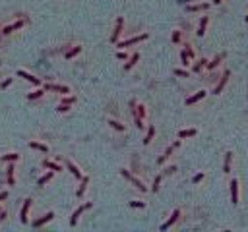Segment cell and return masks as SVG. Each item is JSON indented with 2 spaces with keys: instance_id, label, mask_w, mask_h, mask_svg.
<instances>
[{
  "instance_id": "1",
  "label": "cell",
  "mask_w": 248,
  "mask_h": 232,
  "mask_svg": "<svg viewBox=\"0 0 248 232\" xmlns=\"http://www.w3.org/2000/svg\"><path fill=\"white\" fill-rule=\"evenodd\" d=\"M120 172H122V176H124V178H128L130 182H132V184H134V186H136V188H138L140 192H145V190H148V188L143 186V182H142V180H138L136 176H132V174H130L128 170H120Z\"/></svg>"
},
{
  "instance_id": "2",
  "label": "cell",
  "mask_w": 248,
  "mask_h": 232,
  "mask_svg": "<svg viewBox=\"0 0 248 232\" xmlns=\"http://www.w3.org/2000/svg\"><path fill=\"white\" fill-rule=\"evenodd\" d=\"M87 209H91V203H83V205H79V207L76 209V211H74V215L70 217V224H72V226H74V224L78 222V219H79V215H82L83 211H87Z\"/></svg>"
},
{
  "instance_id": "3",
  "label": "cell",
  "mask_w": 248,
  "mask_h": 232,
  "mask_svg": "<svg viewBox=\"0 0 248 232\" xmlns=\"http://www.w3.org/2000/svg\"><path fill=\"white\" fill-rule=\"evenodd\" d=\"M145 39H148V33H142V35H138V37H132V39H126V41L118 43V47H120V48H124V47L136 45V43H140V41H145Z\"/></svg>"
},
{
  "instance_id": "4",
  "label": "cell",
  "mask_w": 248,
  "mask_h": 232,
  "mask_svg": "<svg viewBox=\"0 0 248 232\" xmlns=\"http://www.w3.org/2000/svg\"><path fill=\"white\" fill-rule=\"evenodd\" d=\"M178 145H180V139H178V141H174V143L171 145V147H169V149H167V151H165V153H163L161 157H159V159H157V163H159V164H163V163L167 161V159H169V157H171V153H173V151H174V149H177V147H178Z\"/></svg>"
},
{
  "instance_id": "5",
  "label": "cell",
  "mask_w": 248,
  "mask_h": 232,
  "mask_svg": "<svg viewBox=\"0 0 248 232\" xmlns=\"http://www.w3.org/2000/svg\"><path fill=\"white\" fill-rule=\"evenodd\" d=\"M122 23H124V19H122V18L116 19V27H114L113 37H111V41H113V43H118V37H120V33H122Z\"/></svg>"
},
{
  "instance_id": "6",
  "label": "cell",
  "mask_w": 248,
  "mask_h": 232,
  "mask_svg": "<svg viewBox=\"0 0 248 232\" xmlns=\"http://www.w3.org/2000/svg\"><path fill=\"white\" fill-rule=\"evenodd\" d=\"M231 201L235 203H238V182H237V178L235 180H231Z\"/></svg>"
},
{
  "instance_id": "7",
  "label": "cell",
  "mask_w": 248,
  "mask_h": 232,
  "mask_svg": "<svg viewBox=\"0 0 248 232\" xmlns=\"http://www.w3.org/2000/svg\"><path fill=\"white\" fill-rule=\"evenodd\" d=\"M178 217H180V211H178V209H174V211H173V215H171V219L167 221L165 224H161V230H169V228L173 226V224L177 222V219H178Z\"/></svg>"
},
{
  "instance_id": "8",
  "label": "cell",
  "mask_w": 248,
  "mask_h": 232,
  "mask_svg": "<svg viewBox=\"0 0 248 232\" xmlns=\"http://www.w3.org/2000/svg\"><path fill=\"white\" fill-rule=\"evenodd\" d=\"M18 76L19 77H24V79H27L29 83H33V85H41V79L39 77H35V76H31V74H27V72H24V70H19L18 72Z\"/></svg>"
},
{
  "instance_id": "9",
  "label": "cell",
  "mask_w": 248,
  "mask_h": 232,
  "mask_svg": "<svg viewBox=\"0 0 248 232\" xmlns=\"http://www.w3.org/2000/svg\"><path fill=\"white\" fill-rule=\"evenodd\" d=\"M45 89L47 91H56V93H70V89L66 85H54V83H47Z\"/></svg>"
},
{
  "instance_id": "10",
  "label": "cell",
  "mask_w": 248,
  "mask_h": 232,
  "mask_svg": "<svg viewBox=\"0 0 248 232\" xmlns=\"http://www.w3.org/2000/svg\"><path fill=\"white\" fill-rule=\"evenodd\" d=\"M229 76H231V72H225L223 74V77H221V81L215 85V89H213V93L215 95H219V93L223 91V87H225V83H227V79H229Z\"/></svg>"
},
{
  "instance_id": "11",
  "label": "cell",
  "mask_w": 248,
  "mask_h": 232,
  "mask_svg": "<svg viewBox=\"0 0 248 232\" xmlns=\"http://www.w3.org/2000/svg\"><path fill=\"white\" fill-rule=\"evenodd\" d=\"M29 207H31V199H25V203H24V207H21V215H19V219H21V222H27V213H29Z\"/></svg>"
},
{
  "instance_id": "12",
  "label": "cell",
  "mask_w": 248,
  "mask_h": 232,
  "mask_svg": "<svg viewBox=\"0 0 248 232\" xmlns=\"http://www.w3.org/2000/svg\"><path fill=\"white\" fill-rule=\"evenodd\" d=\"M19 27H24V19H18L16 23H12V25H6L2 33H4V35H10L12 31H16V29H19Z\"/></svg>"
},
{
  "instance_id": "13",
  "label": "cell",
  "mask_w": 248,
  "mask_h": 232,
  "mask_svg": "<svg viewBox=\"0 0 248 232\" xmlns=\"http://www.w3.org/2000/svg\"><path fill=\"white\" fill-rule=\"evenodd\" d=\"M53 217H54V213L50 211V213H47L45 217H43V219H39V221H35V222H33V226H35V228H39V226H43V224H45V222H49V221H53Z\"/></svg>"
},
{
  "instance_id": "14",
  "label": "cell",
  "mask_w": 248,
  "mask_h": 232,
  "mask_svg": "<svg viewBox=\"0 0 248 232\" xmlns=\"http://www.w3.org/2000/svg\"><path fill=\"white\" fill-rule=\"evenodd\" d=\"M203 97H206V91H198V93H196V95H192L190 99H186V105L190 106V105H194V103H198V101L203 99Z\"/></svg>"
},
{
  "instance_id": "15",
  "label": "cell",
  "mask_w": 248,
  "mask_h": 232,
  "mask_svg": "<svg viewBox=\"0 0 248 232\" xmlns=\"http://www.w3.org/2000/svg\"><path fill=\"white\" fill-rule=\"evenodd\" d=\"M87 184H89V178H87V176H83V178H82V184H79L78 192H76V195H78V197H82V195H83V192H85Z\"/></svg>"
},
{
  "instance_id": "16",
  "label": "cell",
  "mask_w": 248,
  "mask_h": 232,
  "mask_svg": "<svg viewBox=\"0 0 248 232\" xmlns=\"http://www.w3.org/2000/svg\"><path fill=\"white\" fill-rule=\"evenodd\" d=\"M207 16H203L202 19H200V25H198V35L200 37H203V33H206V27H207Z\"/></svg>"
},
{
  "instance_id": "17",
  "label": "cell",
  "mask_w": 248,
  "mask_h": 232,
  "mask_svg": "<svg viewBox=\"0 0 248 232\" xmlns=\"http://www.w3.org/2000/svg\"><path fill=\"white\" fill-rule=\"evenodd\" d=\"M6 170H8V172H6V178H8V184H10V186H14V184H16V180H14V170H16V168H14V164L10 163V166H8Z\"/></svg>"
},
{
  "instance_id": "18",
  "label": "cell",
  "mask_w": 248,
  "mask_h": 232,
  "mask_svg": "<svg viewBox=\"0 0 248 232\" xmlns=\"http://www.w3.org/2000/svg\"><path fill=\"white\" fill-rule=\"evenodd\" d=\"M231 163H233V153L225 155V164H223V172H231Z\"/></svg>"
},
{
  "instance_id": "19",
  "label": "cell",
  "mask_w": 248,
  "mask_h": 232,
  "mask_svg": "<svg viewBox=\"0 0 248 232\" xmlns=\"http://www.w3.org/2000/svg\"><path fill=\"white\" fill-rule=\"evenodd\" d=\"M207 8H209V4H194V6H188V12H202Z\"/></svg>"
},
{
  "instance_id": "20",
  "label": "cell",
  "mask_w": 248,
  "mask_h": 232,
  "mask_svg": "<svg viewBox=\"0 0 248 232\" xmlns=\"http://www.w3.org/2000/svg\"><path fill=\"white\" fill-rule=\"evenodd\" d=\"M29 147H31V149H39V151H43V153H47V151H49V147H47V145L37 143V141H31V143H29Z\"/></svg>"
},
{
  "instance_id": "21",
  "label": "cell",
  "mask_w": 248,
  "mask_h": 232,
  "mask_svg": "<svg viewBox=\"0 0 248 232\" xmlns=\"http://www.w3.org/2000/svg\"><path fill=\"white\" fill-rule=\"evenodd\" d=\"M138 60H140V54H138V52H134L132 56H130V62L126 64V66H124V70H130V68H132V66H134V64H136Z\"/></svg>"
},
{
  "instance_id": "22",
  "label": "cell",
  "mask_w": 248,
  "mask_h": 232,
  "mask_svg": "<svg viewBox=\"0 0 248 232\" xmlns=\"http://www.w3.org/2000/svg\"><path fill=\"white\" fill-rule=\"evenodd\" d=\"M192 135H196V130H182V132H178V137L180 139H184V137H192Z\"/></svg>"
},
{
  "instance_id": "23",
  "label": "cell",
  "mask_w": 248,
  "mask_h": 232,
  "mask_svg": "<svg viewBox=\"0 0 248 232\" xmlns=\"http://www.w3.org/2000/svg\"><path fill=\"white\" fill-rule=\"evenodd\" d=\"M68 170H70L72 174H74V176H76V178H79V180H82V178H83V176H82V172H79V170H78V166H76V164H72V163H68Z\"/></svg>"
},
{
  "instance_id": "24",
  "label": "cell",
  "mask_w": 248,
  "mask_h": 232,
  "mask_svg": "<svg viewBox=\"0 0 248 232\" xmlns=\"http://www.w3.org/2000/svg\"><path fill=\"white\" fill-rule=\"evenodd\" d=\"M43 166H47V168L54 170V172H60V170H62V168H60V164H56V163H50V161H45V163H43Z\"/></svg>"
},
{
  "instance_id": "25",
  "label": "cell",
  "mask_w": 248,
  "mask_h": 232,
  "mask_svg": "<svg viewBox=\"0 0 248 232\" xmlns=\"http://www.w3.org/2000/svg\"><path fill=\"white\" fill-rule=\"evenodd\" d=\"M153 135H155V128L153 126H149V130H148V135H145V139H143V143L148 145V143H151V139H153Z\"/></svg>"
},
{
  "instance_id": "26",
  "label": "cell",
  "mask_w": 248,
  "mask_h": 232,
  "mask_svg": "<svg viewBox=\"0 0 248 232\" xmlns=\"http://www.w3.org/2000/svg\"><path fill=\"white\" fill-rule=\"evenodd\" d=\"M43 95H45V91H43V89H37V91L29 93V95H27V99H29V101H33V99H39V97H43Z\"/></svg>"
},
{
  "instance_id": "27",
  "label": "cell",
  "mask_w": 248,
  "mask_h": 232,
  "mask_svg": "<svg viewBox=\"0 0 248 232\" xmlns=\"http://www.w3.org/2000/svg\"><path fill=\"white\" fill-rule=\"evenodd\" d=\"M50 178H53V172H47L45 176H41V178H39V186H45L47 182H50Z\"/></svg>"
},
{
  "instance_id": "28",
  "label": "cell",
  "mask_w": 248,
  "mask_h": 232,
  "mask_svg": "<svg viewBox=\"0 0 248 232\" xmlns=\"http://www.w3.org/2000/svg\"><path fill=\"white\" fill-rule=\"evenodd\" d=\"M18 159H19V155H18V153H10V155H4V157H2V161L12 163V161H18Z\"/></svg>"
},
{
  "instance_id": "29",
  "label": "cell",
  "mask_w": 248,
  "mask_h": 232,
  "mask_svg": "<svg viewBox=\"0 0 248 232\" xmlns=\"http://www.w3.org/2000/svg\"><path fill=\"white\" fill-rule=\"evenodd\" d=\"M136 116L138 118H143L145 116V106L143 105H136Z\"/></svg>"
},
{
  "instance_id": "30",
  "label": "cell",
  "mask_w": 248,
  "mask_h": 232,
  "mask_svg": "<svg viewBox=\"0 0 248 232\" xmlns=\"http://www.w3.org/2000/svg\"><path fill=\"white\" fill-rule=\"evenodd\" d=\"M219 62H221V56H215L211 62H207V68H209V70H213V68L219 66Z\"/></svg>"
},
{
  "instance_id": "31",
  "label": "cell",
  "mask_w": 248,
  "mask_h": 232,
  "mask_svg": "<svg viewBox=\"0 0 248 232\" xmlns=\"http://www.w3.org/2000/svg\"><path fill=\"white\" fill-rule=\"evenodd\" d=\"M79 50H82V47H74L72 50H68V52H66V58H74V56L79 52Z\"/></svg>"
},
{
  "instance_id": "32",
  "label": "cell",
  "mask_w": 248,
  "mask_h": 232,
  "mask_svg": "<svg viewBox=\"0 0 248 232\" xmlns=\"http://www.w3.org/2000/svg\"><path fill=\"white\" fill-rule=\"evenodd\" d=\"M109 124H111L114 130H118V132H124V126L120 124V122H116V120H111V122H109Z\"/></svg>"
},
{
  "instance_id": "33",
  "label": "cell",
  "mask_w": 248,
  "mask_h": 232,
  "mask_svg": "<svg viewBox=\"0 0 248 232\" xmlns=\"http://www.w3.org/2000/svg\"><path fill=\"white\" fill-rule=\"evenodd\" d=\"M128 205H130V207H136V209H143L145 203H143V201H130Z\"/></svg>"
},
{
  "instance_id": "34",
  "label": "cell",
  "mask_w": 248,
  "mask_h": 232,
  "mask_svg": "<svg viewBox=\"0 0 248 232\" xmlns=\"http://www.w3.org/2000/svg\"><path fill=\"white\" fill-rule=\"evenodd\" d=\"M159 186H161V176H157L155 180H153V186H151V190H153V192H157V190H159Z\"/></svg>"
},
{
  "instance_id": "35",
  "label": "cell",
  "mask_w": 248,
  "mask_h": 232,
  "mask_svg": "<svg viewBox=\"0 0 248 232\" xmlns=\"http://www.w3.org/2000/svg\"><path fill=\"white\" fill-rule=\"evenodd\" d=\"M76 103V97H64L62 99V105H74Z\"/></svg>"
},
{
  "instance_id": "36",
  "label": "cell",
  "mask_w": 248,
  "mask_h": 232,
  "mask_svg": "<svg viewBox=\"0 0 248 232\" xmlns=\"http://www.w3.org/2000/svg\"><path fill=\"white\" fill-rule=\"evenodd\" d=\"M180 60H182V64H184V66H188V64H190V62H188V52H186V50H184V52H180Z\"/></svg>"
},
{
  "instance_id": "37",
  "label": "cell",
  "mask_w": 248,
  "mask_h": 232,
  "mask_svg": "<svg viewBox=\"0 0 248 232\" xmlns=\"http://www.w3.org/2000/svg\"><path fill=\"white\" fill-rule=\"evenodd\" d=\"M206 62H207V60H200L198 64H194V72H200L203 66H206Z\"/></svg>"
},
{
  "instance_id": "38",
  "label": "cell",
  "mask_w": 248,
  "mask_h": 232,
  "mask_svg": "<svg viewBox=\"0 0 248 232\" xmlns=\"http://www.w3.org/2000/svg\"><path fill=\"white\" fill-rule=\"evenodd\" d=\"M174 76H178V77H188V72H184V70H174Z\"/></svg>"
},
{
  "instance_id": "39",
  "label": "cell",
  "mask_w": 248,
  "mask_h": 232,
  "mask_svg": "<svg viewBox=\"0 0 248 232\" xmlns=\"http://www.w3.org/2000/svg\"><path fill=\"white\" fill-rule=\"evenodd\" d=\"M70 110V105H62L60 103V106H58V112H68Z\"/></svg>"
},
{
  "instance_id": "40",
  "label": "cell",
  "mask_w": 248,
  "mask_h": 232,
  "mask_svg": "<svg viewBox=\"0 0 248 232\" xmlns=\"http://www.w3.org/2000/svg\"><path fill=\"white\" fill-rule=\"evenodd\" d=\"M202 180H203V174L200 172V174H196V176H194V184H200Z\"/></svg>"
},
{
  "instance_id": "41",
  "label": "cell",
  "mask_w": 248,
  "mask_h": 232,
  "mask_svg": "<svg viewBox=\"0 0 248 232\" xmlns=\"http://www.w3.org/2000/svg\"><path fill=\"white\" fill-rule=\"evenodd\" d=\"M180 41V31H174L173 33V43H178Z\"/></svg>"
},
{
  "instance_id": "42",
  "label": "cell",
  "mask_w": 248,
  "mask_h": 232,
  "mask_svg": "<svg viewBox=\"0 0 248 232\" xmlns=\"http://www.w3.org/2000/svg\"><path fill=\"white\" fill-rule=\"evenodd\" d=\"M12 83V77H8V79H4V81H2V89H6V87H8Z\"/></svg>"
},
{
  "instance_id": "43",
  "label": "cell",
  "mask_w": 248,
  "mask_h": 232,
  "mask_svg": "<svg viewBox=\"0 0 248 232\" xmlns=\"http://www.w3.org/2000/svg\"><path fill=\"white\" fill-rule=\"evenodd\" d=\"M116 56H118V60H126V58H128V54H126V52H118Z\"/></svg>"
},
{
  "instance_id": "44",
  "label": "cell",
  "mask_w": 248,
  "mask_h": 232,
  "mask_svg": "<svg viewBox=\"0 0 248 232\" xmlns=\"http://www.w3.org/2000/svg\"><path fill=\"white\" fill-rule=\"evenodd\" d=\"M6 197H8V192H0V201L6 199Z\"/></svg>"
},
{
  "instance_id": "45",
  "label": "cell",
  "mask_w": 248,
  "mask_h": 232,
  "mask_svg": "<svg viewBox=\"0 0 248 232\" xmlns=\"http://www.w3.org/2000/svg\"><path fill=\"white\" fill-rule=\"evenodd\" d=\"M186 52H188V56H190V58H194V50H192L190 47H188V48H186Z\"/></svg>"
},
{
  "instance_id": "46",
  "label": "cell",
  "mask_w": 248,
  "mask_h": 232,
  "mask_svg": "<svg viewBox=\"0 0 248 232\" xmlns=\"http://www.w3.org/2000/svg\"><path fill=\"white\" fill-rule=\"evenodd\" d=\"M4 217H6V213H2V211H0V222L4 221Z\"/></svg>"
},
{
  "instance_id": "47",
  "label": "cell",
  "mask_w": 248,
  "mask_h": 232,
  "mask_svg": "<svg viewBox=\"0 0 248 232\" xmlns=\"http://www.w3.org/2000/svg\"><path fill=\"white\" fill-rule=\"evenodd\" d=\"M213 2H215V4H221V0H213Z\"/></svg>"
},
{
  "instance_id": "48",
  "label": "cell",
  "mask_w": 248,
  "mask_h": 232,
  "mask_svg": "<svg viewBox=\"0 0 248 232\" xmlns=\"http://www.w3.org/2000/svg\"><path fill=\"white\" fill-rule=\"evenodd\" d=\"M246 21H248V16H246Z\"/></svg>"
}]
</instances>
